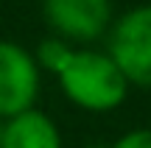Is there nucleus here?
Here are the masks:
<instances>
[{
	"instance_id": "6",
	"label": "nucleus",
	"mask_w": 151,
	"mask_h": 148,
	"mask_svg": "<svg viewBox=\"0 0 151 148\" xmlns=\"http://www.w3.org/2000/svg\"><path fill=\"white\" fill-rule=\"evenodd\" d=\"M70 56H73V50L67 48L62 39H45V42L39 45V50H37L39 64L48 67V70H50V73H56V76L65 70V64L70 61Z\"/></svg>"
},
{
	"instance_id": "7",
	"label": "nucleus",
	"mask_w": 151,
	"mask_h": 148,
	"mask_svg": "<svg viewBox=\"0 0 151 148\" xmlns=\"http://www.w3.org/2000/svg\"><path fill=\"white\" fill-rule=\"evenodd\" d=\"M112 148H151V129H137L118 140Z\"/></svg>"
},
{
	"instance_id": "1",
	"label": "nucleus",
	"mask_w": 151,
	"mask_h": 148,
	"mask_svg": "<svg viewBox=\"0 0 151 148\" xmlns=\"http://www.w3.org/2000/svg\"><path fill=\"white\" fill-rule=\"evenodd\" d=\"M59 84L76 106L90 112L115 109L126 101L129 92V81L115 67V61L92 50H78L70 56L65 70L59 73Z\"/></svg>"
},
{
	"instance_id": "2",
	"label": "nucleus",
	"mask_w": 151,
	"mask_h": 148,
	"mask_svg": "<svg viewBox=\"0 0 151 148\" xmlns=\"http://www.w3.org/2000/svg\"><path fill=\"white\" fill-rule=\"evenodd\" d=\"M109 59L129 84L151 87V6H140L118 20Z\"/></svg>"
},
{
	"instance_id": "8",
	"label": "nucleus",
	"mask_w": 151,
	"mask_h": 148,
	"mask_svg": "<svg viewBox=\"0 0 151 148\" xmlns=\"http://www.w3.org/2000/svg\"><path fill=\"white\" fill-rule=\"evenodd\" d=\"M0 140H3V123H0Z\"/></svg>"
},
{
	"instance_id": "4",
	"label": "nucleus",
	"mask_w": 151,
	"mask_h": 148,
	"mask_svg": "<svg viewBox=\"0 0 151 148\" xmlns=\"http://www.w3.org/2000/svg\"><path fill=\"white\" fill-rule=\"evenodd\" d=\"M109 0H45V17L67 39H95L109 25Z\"/></svg>"
},
{
	"instance_id": "3",
	"label": "nucleus",
	"mask_w": 151,
	"mask_h": 148,
	"mask_svg": "<svg viewBox=\"0 0 151 148\" xmlns=\"http://www.w3.org/2000/svg\"><path fill=\"white\" fill-rule=\"evenodd\" d=\"M39 92V70L31 53L0 39V117L28 112Z\"/></svg>"
},
{
	"instance_id": "5",
	"label": "nucleus",
	"mask_w": 151,
	"mask_h": 148,
	"mask_svg": "<svg viewBox=\"0 0 151 148\" xmlns=\"http://www.w3.org/2000/svg\"><path fill=\"white\" fill-rule=\"evenodd\" d=\"M0 148H62V137L48 115L28 109L3 123Z\"/></svg>"
}]
</instances>
